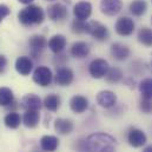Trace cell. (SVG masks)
Segmentation results:
<instances>
[{"label": "cell", "instance_id": "6da1fadb", "mask_svg": "<svg viewBox=\"0 0 152 152\" xmlns=\"http://www.w3.org/2000/svg\"><path fill=\"white\" fill-rule=\"evenodd\" d=\"M85 142L88 152H115L117 149V140L107 133L90 134Z\"/></svg>", "mask_w": 152, "mask_h": 152}, {"label": "cell", "instance_id": "7a4b0ae2", "mask_svg": "<svg viewBox=\"0 0 152 152\" xmlns=\"http://www.w3.org/2000/svg\"><path fill=\"white\" fill-rule=\"evenodd\" d=\"M18 19L25 26L40 25L45 19V13L38 5H28L18 13Z\"/></svg>", "mask_w": 152, "mask_h": 152}, {"label": "cell", "instance_id": "3957f363", "mask_svg": "<svg viewBox=\"0 0 152 152\" xmlns=\"http://www.w3.org/2000/svg\"><path fill=\"white\" fill-rule=\"evenodd\" d=\"M86 33L90 34L91 37H93L94 39L99 40V41H104L109 39V30L105 25H103L99 21H87L86 25Z\"/></svg>", "mask_w": 152, "mask_h": 152}, {"label": "cell", "instance_id": "277c9868", "mask_svg": "<svg viewBox=\"0 0 152 152\" xmlns=\"http://www.w3.org/2000/svg\"><path fill=\"white\" fill-rule=\"evenodd\" d=\"M134 28H136L134 21L129 17H120L119 19H117L114 24L115 33L121 37H130L131 34H133Z\"/></svg>", "mask_w": 152, "mask_h": 152}, {"label": "cell", "instance_id": "5b68a950", "mask_svg": "<svg viewBox=\"0 0 152 152\" xmlns=\"http://www.w3.org/2000/svg\"><path fill=\"white\" fill-rule=\"evenodd\" d=\"M110 66L109 63L105 59L102 58H97L94 60H92L88 65V73L90 76L94 79H102L106 76L107 71H109Z\"/></svg>", "mask_w": 152, "mask_h": 152}, {"label": "cell", "instance_id": "8992f818", "mask_svg": "<svg viewBox=\"0 0 152 152\" xmlns=\"http://www.w3.org/2000/svg\"><path fill=\"white\" fill-rule=\"evenodd\" d=\"M33 81L41 87H46L52 83V71L47 66H38L33 72Z\"/></svg>", "mask_w": 152, "mask_h": 152}, {"label": "cell", "instance_id": "52a82bcc", "mask_svg": "<svg viewBox=\"0 0 152 152\" xmlns=\"http://www.w3.org/2000/svg\"><path fill=\"white\" fill-rule=\"evenodd\" d=\"M148 137L144 133V131H142L140 129L137 127H131L127 132V142L133 148H142L143 145L146 144Z\"/></svg>", "mask_w": 152, "mask_h": 152}, {"label": "cell", "instance_id": "ba28073f", "mask_svg": "<svg viewBox=\"0 0 152 152\" xmlns=\"http://www.w3.org/2000/svg\"><path fill=\"white\" fill-rule=\"evenodd\" d=\"M123 8L121 0H102L100 1V11L103 14L114 17L117 15Z\"/></svg>", "mask_w": 152, "mask_h": 152}, {"label": "cell", "instance_id": "9c48e42d", "mask_svg": "<svg viewBox=\"0 0 152 152\" xmlns=\"http://www.w3.org/2000/svg\"><path fill=\"white\" fill-rule=\"evenodd\" d=\"M97 103L99 106H102L104 109H111L117 103V96L114 92L110 91V90L100 91L97 94Z\"/></svg>", "mask_w": 152, "mask_h": 152}, {"label": "cell", "instance_id": "30bf717a", "mask_svg": "<svg viewBox=\"0 0 152 152\" xmlns=\"http://www.w3.org/2000/svg\"><path fill=\"white\" fill-rule=\"evenodd\" d=\"M75 79L73 71L69 67H60L57 70V73L54 77V81L60 86H69L72 84Z\"/></svg>", "mask_w": 152, "mask_h": 152}, {"label": "cell", "instance_id": "8fae6325", "mask_svg": "<svg viewBox=\"0 0 152 152\" xmlns=\"http://www.w3.org/2000/svg\"><path fill=\"white\" fill-rule=\"evenodd\" d=\"M91 13H92V5L88 1H79L73 7V14L76 19H79V20L88 19Z\"/></svg>", "mask_w": 152, "mask_h": 152}, {"label": "cell", "instance_id": "7c38bea8", "mask_svg": "<svg viewBox=\"0 0 152 152\" xmlns=\"http://www.w3.org/2000/svg\"><path fill=\"white\" fill-rule=\"evenodd\" d=\"M110 53H111L113 59L118 60V61H124L130 57L131 52H130V48L126 45L120 44V42H113L111 45Z\"/></svg>", "mask_w": 152, "mask_h": 152}, {"label": "cell", "instance_id": "4fadbf2b", "mask_svg": "<svg viewBox=\"0 0 152 152\" xmlns=\"http://www.w3.org/2000/svg\"><path fill=\"white\" fill-rule=\"evenodd\" d=\"M47 15L51 20L57 21V20H63L69 15L67 8L61 5V4H53L47 8Z\"/></svg>", "mask_w": 152, "mask_h": 152}, {"label": "cell", "instance_id": "5bb4252c", "mask_svg": "<svg viewBox=\"0 0 152 152\" xmlns=\"http://www.w3.org/2000/svg\"><path fill=\"white\" fill-rule=\"evenodd\" d=\"M70 109L75 113H84L88 109V100L84 96H73L70 99Z\"/></svg>", "mask_w": 152, "mask_h": 152}, {"label": "cell", "instance_id": "9a60e30c", "mask_svg": "<svg viewBox=\"0 0 152 152\" xmlns=\"http://www.w3.org/2000/svg\"><path fill=\"white\" fill-rule=\"evenodd\" d=\"M14 66H15V71L19 75L26 77L31 73V71L33 69V63L28 57L23 56V57H19L15 60V65Z\"/></svg>", "mask_w": 152, "mask_h": 152}, {"label": "cell", "instance_id": "2e32d148", "mask_svg": "<svg viewBox=\"0 0 152 152\" xmlns=\"http://www.w3.org/2000/svg\"><path fill=\"white\" fill-rule=\"evenodd\" d=\"M21 107L25 109V110H37L39 111L40 107H41V100L37 94H33V93H28L26 96H24L21 98Z\"/></svg>", "mask_w": 152, "mask_h": 152}, {"label": "cell", "instance_id": "e0dca14e", "mask_svg": "<svg viewBox=\"0 0 152 152\" xmlns=\"http://www.w3.org/2000/svg\"><path fill=\"white\" fill-rule=\"evenodd\" d=\"M70 53L73 58L77 59H84L90 53V47L85 41H76L72 44L70 48Z\"/></svg>", "mask_w": 152, "mask_h": 152}, {"label": "cell", "instance_id": "ac0fdd59", "mask_svg": "<svg viewBox=\"0 0 152 152\" xmlns=\"http://www.w3.org/2000/svg\"><path fill=\"white\" fill-rule=\"evenodd\" d=\"M73 121L70 120V119H66V118H58L56 119L54 121V130L56 132H58L59 134H70L72 131H73Z\"/></svg>", "mask_w": 152, "mask_h": 152}, {"label": "cell", "instance_id": "d6986e66", "mask_svg": "<svg viewBox=\"0 0 152 152\" xmlns=\"http://www.w3.org/2000/svg\"><path fill=\"white\" fill-rule=\"evenodd\" d=\"M48 47L50 50L56 53V54H59L64 51L65 46H66V38L63 36V34H56L53 36L52 38L48 40Z\"/></svg>", "mask_w": 152, "mask_h": 152}, {"label": "cell", "instance_id": "ffe728a7", "mask_svg": "<svg viewBox=\"0 0 152 152\" xmlns=\"http://www.w3.org/2000/svg\"><path fill=\"white\" fill-rule=\"evenodd\" d=\"M59 146V139L56 136H44L40 139V148L44 152H54Z\"/></svg>", "mask_w": 152, "mask_h": 152}, {"label": "cell", "instance_id": "44dd1931", "mask_svg": "<svg viewBox=\"0 0 152 152\" xmlns=\"http://www.w3.org/2000/svg\"><path fill=\"white\" fill-rule=\"evenodd\" d=\"M39 120L40 115L37 110H26L23 115V124L28 129H34L36 126H38Z\"/></svg>", "mask_w": 152, "mask_h": 152}, {"label": "cell", "instance_id": "7402d4cb", "mask_svg": "<svg viewBox=\"0 0 152 152\" xmlns=\"http://www.w3.org/2000/svg\"><path fill=\"white\" fill-rule=\"evenodd\" d=\"M47 40L45 39V37L42 36H39V34H36L33 37H31L30 40H28V45L31 47V51L33 54H38L39 52H41L46 45H47Z\"/></svg>", "mask_w": 152, "mask_h": 152}, {"label": "cell", "instance_id": "603a6c76", "mask_svg": "<svg viewBox=\"0 0 152 152\" xmlns=\"http://www.w3.org/2000/svg\"><path fill=\"white\" fill-rule=\"evenodd\" d=\"M129 10L133 17H142L148 11V4L145 0H133L131 1Z\"/></svg>", "mask_w": 152, "mask_h": 152}, {"label": "cell", "instance_id": "cb8c5ba5", "mask_svg": "<svg viewBox=\"0 0 152 152\" xmlns=\"http://www.w3.org/2000/svg\"><path fill=\"white\" fill-rule=\"evenodd\" d=\"M60 103H61V100H60L59 96H57V94H48V96L45 97L42 104H44L45 109H47L48 111L56 112L60 107Z\"/></svg>", "mask_w": 152, "mask_h": 152}, {"label": "cell", "instance_id": "d4e9b609", "mask_svg": "<svg viewBox=\"0 0 152 152\" xmlns=\"http://www.w3.org/2000/svg\"><path fill=\"white\" fill-rule=\"evenodd\" d=\"M4 123L8 129H18L20 126V124L23 123V118L17 112H10L8 114L5 115Z\"/></svg>", "mask_w": 152, "mask_h": 152}, {"label": "cell", "instance_id": "484cf974", "mask_svg": "<svg viewBox=\"0 0 152 152\" xmlns=\"http://www.w3.org/2000/svg\"><path fill=\"white\" fill-rule=\"evenodd\" d=\"M138 41L146 46V47H152V28L149 27H142L138 31Z\"/></svg>", "mask_w": 152, "mask_h": 152}, {"label": "cell", "instance_id": "4316f807", "mask_svg": "<svg viewBox=\"0 0 152 152\" xmlns=\"http://www.w3.org/2000/svg\"><path fill=\"white\" fill-rule=\"evenodd\" d=\"M14 94L8 87H0V106H8L13 103Z\"/></svg>", "mask_w": 152, "mask_h": 152}, {"label": "cell", "instance_id": "83f0119b", "mask_svg": "<svg viewBox=\"0 0 152 152\" xmlns=\"http://www.w3.org/2000/svg\"><path fill=\"white\" fill-rule=\"evenodd\" d=\"M139 91L143 98L152 99V78H145L139 83Z\"/></svg>", "mask_w": 152, "mask_h": 152}, {"label": "cell", "instance_id": "f1b7e54d", "mask_svg": "<svg viewBox=\"0 0 152 152\" xmlns=\"http://www.w3.org/2000/svg\"><path fill=\"white\" fill-rule=\"evenodd\" d=\"M123 72L118 67H110L106 76H105V80L110 84H117L123 79Z\"/></svg>", "mask_w": 152, "mask_h": 152}, {"label": "cell", "instance_id": "f546056e", "mask_svg": "<svg viewBox=\"0 0 152 152\" xmlns=\"http://www.w3.org/2000/svg\"><path fill=\"white\" fill-rule=\"evenodd\" d=\"M86 25L87 21L86 20H79V19H75L71 24V30L73 33L80 34V33H86Z\"/></svg>", "mask_w": 152, "mask_h": 152}, {"label": "cell", "instance_id": "4dcf8cb0", "mask_svg": "<svg viewBox=\"0 0 152 152\" xmlns=\"http://www.w3.org/2000/svg\"><path fill=\"white\" fill-rule=\"evenodd\" d=\"M139 109L143 113L150 114L152 112V99H146L143 98L139 103Z\"/></svg>", "mask_w": 152, "mask_h": 152}, {"label": "cell", "instance_id": "1f68e13d", "mask_svg": "<svg viewBox=\"0 0 152 152\" xmlns=\"http://www.w3.org/2000/svg\"><path fill=\"white\" fill-rule=\"evenodd\" d=\"M11 13V10L6 6V5H4V4H1L0 5V23L8 15Z\"/></svg>", "mask_w": 152, "mask_h": 152}, {"label": "cell", "instance_id": "d6a6232c", "mask_svg": "<svg viewBox=\"0 0 152 152\" xmlns=\"http://www.w3.org/2000/svg\"><path fill=\"white\" fill-rule=\"evenodd\" d=\"M6 66H7V59L5 56L0 54V75H2L5 72Z\"/></svg>", "mask_w": 152, "mask_h": 152}, {"label": "cell", "instance_id": "836d02e7", "mask_svg": "<svg viewBox=\"0 0 152 152\" xmlns=\"http://www.w3.org/2000/svg\"><path fill=\"white\" fill-rule=\"evenodd\" d=\"M20 4H24V5H31V2L33 1V0H18Z\"/></svg>", "mask_w": 152, "mask_h": 152}, {"label": "cell", "instance_id": "e575fe53", "mask_svg": "<svg viewBox=\"0 0 152 152\" xmlns=\"http://www.w3.org/2000/svg\"><path fill=\"white\" fill-rule=\"evenodd\" d=\"M143 152H152V145H149V146L144 148V150H143Z\"/></svg>", "mask_w": 152, "mask_h": 152}, {"label": "cell", "instance_id": "d590c367", "mask_svg": "<svg viewBox=\"0 0 152 152\" xmlns=\"http://www.w3.org/2000/svg\"><path fill=\"white\" fill-rule=\"evenodd\" d=\"M47 1H54V0H47Z\"/></svg>", "mask_w": 152, "mask_h": 152}, {"label": "cell", "instance_id": "8d00e7d4", "mask_svg": "<svg viewBox=\"0 0 152 152\" xmlns=\"http://www.w3.org/2000/svg\"><path fill=\"white\" fill-rule=\"evenodd\" d=\"M151 57H152V56H151ZM151 66H152V58H151Z\"/></svg>", "mask_w": 152, "mask_h": 152}, {"label": "cell", "instance_id": "74e56055", "mask_svg": "<svg viewBox=\"0 0 152 152\" xmlns=\"http://www.w3.org/2000/svg\"><path fill=\"white\" fill-rule=\"evenodd\" d=\"M151 24H152V18H151Z\"/></svg>", "mask_w": 152, "mask_h": 152}]
</instances>
